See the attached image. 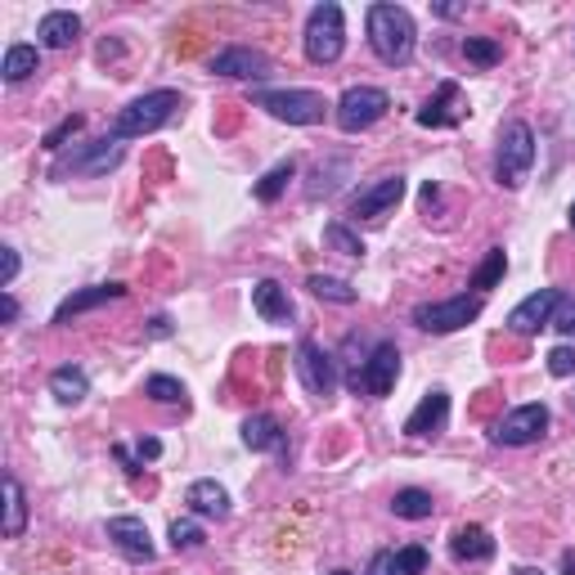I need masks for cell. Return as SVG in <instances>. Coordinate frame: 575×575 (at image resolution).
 <instances>
[{"instance_id":"obj_49","label":"cell","mask_w":575,"mask_h":575,"mask_svg":"<svg viewBox=\"0 0 575 575\" xmlns=\"http://www.w3.org/2000/svg\"><path fill=\"white\" fill-rule=\"evenodd\" d=\"M571 409H575V396H571Z\"/></svg>"},{"instance_id":"obj_27","label":"cell","mask_w":575,"mask_h":575,"mask_svg":"<svg viewBox=\"0 0 575 575\" xmlns=\"http://www.w3.org/2000/svg\"><path fill=\"white\" fill-rule=\"evenodd\" d=\"M391 513L405 517V522H427V517L436 513V499H432L427 490H418V486H405V490H396Z\"/></svg>"},{"instance_id":"obj_4","label":"cell","mask_w":575,"mask_h":575,"mask_svg":"<svg viewBox=\"0 0 575 575\" xmlns=\"http://www.w3.org/2000/svg\"><path fill=\"white\" fill-rule=\"evenodd\" d=\"M535 162V131L526 122H508L499 131V149H495V185L504 189H522Z\"/></svg>"},{"instance_id":"obj_6","label":"cell","mask_w":575,"mask_h":575,"mask_svg":"<svg viewBox=\"0 0 575 575\" xmlns=\"http://www.w3.org/2000/svg\"><path fill=\"white\" fill-rule=\"evenodd\" d=\"M482 310H486V297L482 293H473V297L458 293L449 301H423V306H414V324L423 333L445 337V333H458V328H468L473 319H482Z\"/></svg>"},{"instance_id":"obj_36","label":"cell","mask_w":575,"mask_h":575,"mask_svg":"<svg viewBox=\"0 0 575 575\" xmlns=\"http://www.w3.org/2000/svg\"><path fill=\"white\" fill-rule=\"evenodd\" d=\"M81 127H86V118H81V112H68V118H63L54 131H46V140H41V145H46L50 153H59V149H63V140H68V136H77Z\"/></svg>"},{"instance_id":"obj_45","label":"cell","mask_w":575,"mask_h":575,"mask_svg":"<svg viewBox=\"0 0 575 575\" xmlns=\"http://www.w3.org/2000/svg\"><path fill=\"white\" fill-rule=\"evenodd\" d=\"M562 566H566V575H575V553H562Z\"/></svg>"},{"instance_id":"obj_14","label":"cell","mask_w":575,"mask_h":575,"mask_svg":"<svg viewBox=\"0 0 575 575\" xmlns=\"http://www.w3.org/2000/svg\"><path fill=\"white\" fill-rule=\"evenodd\" d=\"M211 72L216 77H235V81H257V77H270V59L261 50H252V46H225V50H216Z\"/></svg>"},{"instance_id":"obj_29","label":"cell","mask_w":575,"mask_h":575,"mask_svg":"<svg viewBox=\"0 0 575 575\" xmlns=\"http://www.w3.org/2000/svg\"><path fill=\"white\" fill-rule=\"evenodd\" d=\"M293 176H297V158H284L279 167H270V171L257 180V189H252V194H257L261 202H279V194L288 189V180H293Z\"/></svg>"},{"instance_id":"obj_39","label":"cell","mask_w":575,"mask_h":575,"mask_svg":"<svg viewBox=\"0 0 575 575\" xmlns=\"http://www.w3.org/2000/svg\"><path fill=\"white\" fill-rule=\"evenodd\" d=\"M365 575H400V566H396V548H378V553L369 557Z\"/></svg>"},{"instance_id":"obj_1","label":"cell","mask_w":575,"mask_h":575,"mask_svg":"<svg viewBox=\"0 0 575 575\" xmlns=\"http://www.w3.org/2000/svg\"><path fill=\"white\" fill-rule=\"evenodd\" d=\"M365 28H369L374 54H378L387 68L414 63L418 28H414V14H409L405 6H387V0H378V6H369V14H365Z\"/></svg>"},{"instance_id":"obj_2","label":"cell","mask_w":575,"mask_h":575,"mask_svg":"<svg viewBox=\"0 0 575 575\" xmlns=\"http://www.w3.org/2000/svg\"><path fill=\"white\" fill-rule=\"evenodd\" d=\"M185 108L180 90H149L140 99H131L118 118H112V140H140V136H153L162 131L176 112Z\"/></svg>"},{"instance_id":"obj_15","label":"cell","mask_w":575,"mask_h":575,"mask_svg":"<svg viewBox=\"0 0 575 575\" xmlns=\"http://www.w3.org/2000/svg\"><path fill=\"white\" fill-rule=\"evenodd\" d=\"M445 423H449V391H445V387H432V391L414 405V414L405 418V436H414V440L440 436Z\"/></svg>"},{"instance_id":"obj_46","label":"cell","mask_w":575,"mask_h":575,"mask_svg":"<svg viewBox=\"0 0 575 575\" xmlns=\"http://www.w3.org/2000/svg\"><path fill=\"white\" fill-rule=\"evenodd\" d=\"M513 575H544V571H535V566H522V571H513Z\"/></svg>"},{"instance_id":"obj_30","label":"cell","mask_w":575,"mask_h":575,"mask_svg":"<svg viewBox=\"0 0 575 575\" xmlns=\"http://www.w3.org/2000/svg\"><path fill=\"white\" fill-rule=\"evenodd\" d=\"M324 244L333 248V252H341V257H365V239L356 235V229H347V225H341V220H328L324 225Z\"/></svg>"},{"instance_id":"obj_47","label":"cell","mask_w":575,"mask_h":575,"mask_svg":"<svg viewBox=\"0 0 575 575\" xmlns=\"http://www.w3.org/2000/svg\"><path fill=\"white\" fill-rule=\"evenodd\" d=\"M566 216H571V229H575V202H571V211H566Z\"/></svg>"},{"instance_id":"obj_3","label":"cell","mask_w":575,"mask_h":575,"mask_svg":"<svg viewBox=\"0 0 575 575\" xmlns=\"http://www.w3.org/2000/svg\"><path fill=\"white\" fill-rule=\"evenodd\" d=\"M341 50H347V14L333 0H324L306 14V59L315 68H328L341 59Z\"/></svg>"},{"instance_id":"obj_10","label":"cell","mask_w":575,"mask_h":575,"mask_svg":"<svg viewBox=\"0 0 575 575\" xmlns=\"http://www.w3.org/2000/svg\"><path fill=\"white\" fill-rule=\"evenodd\" d=\"M544 432H548V405L531 400V405L508 409V414L495 423L490 440H495V445H508V449H522V445H535Z\"/></svg>"},{"instance_id":"obj_12","label":"cell","mask_w":575,"mask_h":575,"mask_svg":"<svg viewBox=\"0 0 575 575\" xmlns=\"http://www.w3.org/2000/svg\"><path fill=\"white\" fill-rule=\"evenodd\" d=\"M562 297H566L562 288H539V293H531L526 301H517V306H513L508 328H513L517 337H535L539 328H553V315H557Z\"/></svg>"},{"instance_id":"obj_38","label":"cell","mask_w":575,"mask_h":575,"mask_svg":"<svg viewBox=\"0 0 575 575\" xmlns=\"http://www.w3.org/2000/svg\"><path fill=\"white\" fill-rule=\"evenodd\" d=\"M548 374L553 378H571L575 374V347H553L548 351Z\"/></svg>"},{"instance_id":"obj_25","label":"cell","mask_w":575,"mask_h":575,"mask_svg":"<svg viewBox=\"0 0 575 575\" xmlns=\"http://www.w3.org/2000/svg\"><path fill=\"white\" fill-rule=\"evenodd\" d=\"M6 539H19L23 531H28V495H23V482L10 473L6 477Z\"/></svg>"},{"instance_id":"obj_33","label":"cell","mask_w":575,"mask_h":575,"mask_svg":"<svg viewBox=\"0 0 575 575\" xmlns=\"http://www.w3.org/2000/svg\"><path fill=\"white\" fill-rule=\"evenodd\" d=\"M504 270H508V252H504V248H490V252H486V261L473 270V288L486 297V293L504 279Z\"/></svg>"},{"instance_id":"obj_21","label":"cell","mask_w":575,"mask_h":575,"mask_svg":"<svg viewBox=\"0 0 575 575\" xmlns=\"http://www.w3.org/2000/svg\"><path fill=\"white\" fill-rule=\"evenodd\" d=\"M244 445H248L252 454H288V432L279 427V418L252 414V418L244 423Z\"/></svg>"},{"instance_id":"obj_35","label":"cell","mask_w":575,"mask_h":575,"mask_svg":"<svg viewBox=\"0 0 575 575\" xmlns=\"http://www.w3.org/2000/svg\"><path fill=\"white\" fill-rule=\"evenodd\" d=\"M207 535H202V526L194 522V517H185V522H171V548L176 553H189V548H198Z\"/></svg>"},{"instance_id":"obj_41","label":"cell","mask_w":575,"mask_h":575,"mask_svg":"<svg viewBox=\"0 0 575 575\" xmlns=\"http://www.w3.org/2000/svg\"><path fill=\"white\" fill-rule=\"evenodd\" d=\"M0 257H6V275H0V288H10L14 279H19V248H0Z\"/></svg>"},{"instance_id":"obj_24","label":"cell","mask_w":575,"mask_h":575,"mask_svg":"<svg viewBox=\"0 0 575 575\" xmlns=\"http://www.w3.org/2000/svg\"><path fill=\"white\" fill-rule=\"evenodd\" d=\"M50 391H54L59 405H81V400L90 396V378H86V369H77V365H59V369L50 374Z\"/></svg>"},{"instance_id":"obj_16","label":"cell","mask_w":575,"mask_h":575,"mask_svg":"<svg viewBox=\"0 0 575 575\" xmlns=\"http://www.w3.org/2000/svg\"><path fill=\"white\" fill-rule=\"evenodd\" d=\"M108 539L127 562H153V539L140 517H108Z\"/></svg>"},{"instance_id":"obj_11","label":"cell","mask_w":575,"mask_h":575,"mask_svg":"<svg viewBox=\"0 0 575 575\" xmlns=\"http://www.w3.org/2000/svg\"><path fill=\"white\" fill-rule=\"evenodd\" d=\"M122 158H127V149H122V140H112V136H103V140H95V145H86L81 153H68L59 167H54V176H108L112 167H122Z\"/></svg>"},{"instance_id":"obj_40","label":"cell","mask_w":575,"mask_h":575,"mask_svg":"<svg viewBox=\"0 0 575 575\" xmlns=\"http://www.w3.org/2000/svg\"><path fill=\"white\" fill-rule=\"evenodd\" d=\"M553 328L566 333V337H575V297H562V306L553 315Z\"/></svg>"},{"instance_id":"obj_43","label":"cell","mask_w":575,"mask_h":575,"mask_svg":"<svg viewBox=\"0 0 575 575\" xmlns=\"http://www.w3.org/2000/svg\"><path fill=\"white\" fill-rule=\"evenodd\" d=\"M432 10H436L440 19H464V14H468V6H432Z\"/></svg>"},{"instance_id":"obj_22","label":"cell","mask_w":575,"mask_h":575,"mask_svg":"<svg viewBox=\"0 0 575 575\" xmlns=\"http://www.w3.org/2000/svg\"><path fill=\"white\" fill-rule=\"evenodd\" d=\"M185 504H189V513L194 517H229V490L220 486V482H194L189 490H185Z\"/></svg>"},{"instance_id":"obj_37","label":"cell","mask_w":575,"mask_h":575,"mask_svg":"<svg viewBox=\"0 0 575 575\" xmlns=\"http://www.w3.org/2000/svg\"><path fill=\"white\" fill-rule=\"evenodd\" d=\"M396 566H400V575H423V571H427V548H423V544L396 548Z\"/></svg>"},{"instance_id":"obj_7","label":"cell","mask_w":575,"mask_h":575,"mask_svg":"<svg viewBox=\"0 0 575 575\" xmlns=\"http://www.w3.org/2000/svg\"><path fill=\"white\" fill-rule=\"evenodd\" d=\"M252 103L266 108L270 118H279V122H293V127L324 122V108H328L319 90H257Z\"/></svg>"},{"instance_id":"obj_17","label":"cell","mask_w":575,"mask_h":575,"mask_svg":"<svg viewBox=\"0 0 575 575\" xmlns=\"http://www.w3.org/2000/svg\"><path fill=\"white\" fill-rule=\"evenodd\" d=\"M400 198H405V176H383V180H374L369 189H360L351 198V216L356 220H374V216L391 211Z\"/></svg>"},{"instance_id":"obj_8","label":"cell","mask_w":575,"mask_h":575,"mask_svg":"<svg viewBox=\"0 0 575 575\" xmlns=\"http://www.w3.org/2000/svg\"><path fill=\"white\" fill-rule=\"evenodd\" d=\"M396 378H400V347H396V341H378V347L369 351V360L347 378V387H351L356 396L383 400V396H391Z\"/></svg>"},{"instance_id":"obj_48","label":"cell","mask_w":575,"mask_h":575,"mask_svg":"<svg viewBox=\"0 0 575 575\" xmlns=\"http://www.w3.org/2000/svg\"><path fill=\"white\" fill-rule=\"evenodd\" d=\"M328 575H351V571H328Z\"/></svg>"},{"instance_id":"obj_28","label":"cell","mask_w":575,"mask_h":575,"mask_svg":"<svg viewBox=\"0 0 575 575\" xmlns=\"http://www.w3.org/2000/svg\"><path fill=\"white\" fill-rule=\"evenodd\" d=\"M306 288H310L319 301H337V306H356V301H360V293H356L347 279H333V275H310Z\"/></svg>"},{"instance_id":"obj_42","label":"cell","mask_w":575,"mask_h":575,"mask_svg":"<svg viewBox=\"0 0 575 575\" xmlns=\"http://www.w3.org/2000/svg\"><path fill=\"white\" fill-rule=\"evenodd\" d=\"M167 333H171V319L167 315H153L149 319V337H167Z\"/></svg>"},{"instance_id":"obj_18","label":"cell","mask_w":575,"mask_h":575,"mask_svg":"<svg viewBox=\"0 0 575 575\" xmlns=\"http://www.w3.org/2000/svg\"><path fill=\"white\" fill-rule=\"evenodd\" d=\"M122 297H127V284H90V288H81V293H72V297H63L50 324H59V328H63V324H72L77 315H86V310H95V306H108V301H122Z\"/></svg>"},{"instance_id":"obj_13","label":"cell","mask_w":575,"mask_h":575,"mask_svg":"<svg viewBox=\"0 0 575 575\" xmlns=\"http://www.w3.org/2000/svg\"><path fill=\"white\" fill-rule=\"evenodd\" d=\"M464 118H468V99H464V86H458V81H440L436 95L418 108V127H432V131L458 127Z\"/></svg>"},{"instance_id":"obj_31","label":"cell","mask_w":575,"mask_h":575,"mask_svg":"<svg viewBox=\"0 0 575 575\" xmlns=\"http://www.w3.org/2000/svg\"><path fill=\"white\" fill-rule=\"evenodd\" d=\"M145 396L149 400H158V405H189V391H185V383L180 378H171V374H153L149 383H145Z\"/></svg>"},{"instance_id":"obj_26","label":"cell","mask_w":575,"mask_h":575,"mask_svg":"<svg viewBox=\"0 0 575 575\" xmlns=\"http://www.w3.org/2000/svg\"><path fill=\"white\" fill-rule=\"evenodd\" d=\"M32 72H41V50L37 46H10L6 50V63H0V77H6L10 86H19Z\"/></svg>"},{"instance_id":"obj_32","label":"cell","mask_w":575,"mask_h":575,"mask_svg":"<svg viewBox=\"0 0 575 575\" xmlns=\"http://www.w3.org/2000/svg\"><path fill=\"white\" fill-rule=\"evenodd\" d=\"M112 454H118V464H122V468H127V473L136 477V473H140L145 464H153V458L162 454V440H153V436H140V445H136V454H131L127 445H112Z\"/></svg>"},{"instance_id":"obj_23","label":"cell","mask_w":575,"mask_h":575,"mask_svg":"<svg viewBox=\"0 0 575 575\" xmlns=\"http://www.w3.org/2000/svg\"><path fill=\"white\" fill-rule=\"evenodd\" d=\"M37 37H41L46 50H68V46L81 37V19H77L72 10H50V14L41 19Z\"/></svg>"},{"instance_id":"obj_44","label":"cell","mask_w":575,"mask_h":575,"mask_svg":"<svg viewBox=\"0 0 575 575\" xmlns=\"http://www.w3.org/2000/svg\"><path fill=\"white\" fill-rule=\"evenodd\" d=\"M6 319H10V324H14V319H19V301H14V297H10V293H6Z\"/></svg>"},{"instance_id":"obj_5","label":"cell","mask_w":575,"mask_h":575,"mask_svg":"<svg viewBox=\"0 0 575 575\" xmlns=\"http://www.w3.org/2000/svg\"><path fill=\"white\" fill-rule=\"evenodd\" d=\"M387 108H391V95L378 90V86H351V90H341V99L333 103V118L337 127L347 131V136H360L369 127H378L387 118Z\"/></svg>"},{"instance_id":"obj_9","label":"cell","mask_w":575,"mask_h":575,"mask_svg":"<svg viewBox=\"0 0 575 575\" xmlns=\"http://www.w3.org/2000/svg\"><path fill=\"white\" fill-rule=\"evenodd\" d=\"M293 365H297V378H301V387L310 391V396H319V400H328L333 391H337V360L319 347L315 337H301L297 341V356H293Z\"/></svg>"},{"instance_id":"obj_34","label":"cell","mask_w":575,"mask_h":575,"mask_svg":"<svg viewBox=\"0 0 575 575\" xmlns=\"http://www.w3.org/2000/svg\"><path fill=\"white\" fill-rule=\"evenodd\" d=\"M464 59L477 63V68H495V63L504 59V50H499V41H490V37H468V41H464Z\"/></svg>"},{"instance_id":"obj_20","label":"cell","mask_w":575,"mask_h":575,"mask_svg":"<svg viewBox=\"0 0 575 575\" xmlns=\"http://www.w3.org/2000/svg\"><path fill=\"white\" fill-rule=\"evenodd\" d=\"M495 535L486 531V526H477V522H468V526H458L454 535H449V553L458 557V562H490L495 557Z\"/></svg>"},{"instance_id":"obj_19","label":"cell","mask_w":575,"mask_h":575,"mask_svg":"<svg viewBox=\"0 0 575 575\" xmlns=\"http://www.w3.org/2000/svg\"><path fill=\"white\" fill-rule=\"evenodd\" d=\"M252 310H257L266 324H293V319H297V306H293L288 288H279L275 279H257V284H252Z\"/></svg>"}]
</instances>
